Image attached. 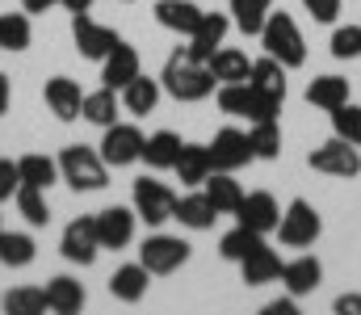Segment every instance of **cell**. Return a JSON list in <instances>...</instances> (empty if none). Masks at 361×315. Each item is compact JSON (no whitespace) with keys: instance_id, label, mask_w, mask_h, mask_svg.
Listing matches in <instances>:
<instances>
[{"instance_id":"cell-1","label":"cell","mask_w":361,"mask_h":315,"mask_svg":"<svg viewBox=\"0 0 361 315\" xmlns=\"http://www.w3.org/2000/svg\"><path fill=\"white\" fill-rule=\"evenodd\" d=\"M160 85H164V93L177 97V101H206V97L214 93L210 68H206L202 59H193L189 47H180V51L169 55V63H164V72H160Z\"/></svg>"},{"instance_id":"cell-2","label":"cell","mask_w":361,"mask_h":315,"mask_svg":"<svg viewBox=\"0 0 361 315\" xmlns=\"http://www.w3.org/2000/svg\"><path fill=\"white\" fill-rule=\"evenodd\" d=\"M257 38H261V47H265V55H273L286 72L307 63V42H302V34H298V25H294L290 13H269Z\"/></svg>"},{"instance_id":"cell-3","label":"cell","mask_w":361,"mask_h":315,"mask_svg":"<svg viewBox=\"0 0 361 315\" xmlns=\"http://www.w3.org/2000/svg\"><path fill=\"white\" fill-rule=\"evenodd\" d=\"M59 177L76 190V194H97L109 185V164L101 160V152H92L85 143H72L63 147L59 156Z\"/></svg>"},{"instance_id":"cell-4","label":"cell","mask_w":361,"mask_h":315,"mask_svg":"<svg viewBox=\"0 0 361 315\" xmlns=\"http://www.w3.org/2000/svg\"><path fill=\"white\" fill-rule=\"evenodd\" d=\"M319 231H324V218L307 198H294L281 214V223H277V235H281L286 248H311L319 240Z\"/></svg>"},{"instance_id":"cell-5","label":"cell","mask_w":361,"mask_h":315,"mask_svg":"<svg viewBox=\"0 0 361 315\" xmlns=\"http://www.w3.org/2000/svg\"><path fill=\"white\" fill-rule=\"evenodd\" d=\"M143 130L135 126V122H114V126H105V135H101V160L109 164V168H126V164H135V160H143Z\"/></svg>"},{"instance_id":"cell-6","label":"cell","mask_w":361,"mask_h":315,"mask_svg":"<svg viewBox=\"0 0 361 315\" xmlns=\"http://www.w3.org/2000/svg\"><path fill=\"white\" fill-rule=\"evenodd\" d=\"M189 252H193V248H189L180 235H147L143 248H139V265H143L152 278H156V273L164 278V273H177L180 265L189 261Z\"/></svg>"},{"instance_id":"cell-7","label":"cell","mask_w":361,"mask_h":315,"mask_svg":"<svg viewBox=\"0 0 361 315\" xmlns=\"http://www.w3.org/2000/svg\"><path fill=\"white\" fill-rule=\"evenodd\" d=\"M130 202H135V214H139L147 227H160V223H169V218H173V210H177V194H173L164 181L139 177V181H135Z\"/></svg>"},{"instance_id":"cell-8","label":"cell","mask_w":361,"mask_h":315,"mask_svg":"<svg viewBox=\"0 0 361 315\" xmlns=\"http://www.w3.org/2000/svg\"><path fill=\"white\" fill-rule=\"evenodd\" d=\"M59 252L63 261L72 265H92L97 252H101V240H97V214H80L63 227V240H59Z\"/></svg>"},{"instance_id":"cell-9","label":"cell","mask_w":361,"mask_h":315,"mask_svg":"<svg viewBox=\"0 0 361 315\" xmlns=\"http://www.w3.org/2000/svg\"><path fill=\"white\" fill-rule=\"evenodd\" d=\"M307 164H311L315 173H328V177H357L361 173V152L353 143H345V139H332V143L315 147V152L307 156Z\"/></svg>"},{"instance_id":"cell-10","label":"cell","mask_w":361,"mask_h":315,"mask_svg":"<svg viewBox=\"0 0 361 315\" xmlns=\"http://www.w3.org/2000/svg\"><path fill=\"white\" fill-rule=\"evenodd\" d=\"M72 38H76V51H80L85 59H105V55L122 42L109 25L92 21L89 13H72Z\"/></svg>"},{"instance_id":"cell-11","label":"cell","mask_w":361,"mask_h":315,"mask_svg":"<svg viewBox=\"0 0 361 315\" xmlns=\"http://www.w3.org/2000/svg\"><path fill=\"white\" fill-rule=\"evenodd\" d=\"M206 147H210V164H214L219 173H235V168L252 164L248 135H244V130H235V126H223V130L214 135V143H206Z\"/></svg>"},{"instance_id":"cell-12","label":"cell","mask_w":361,"mask_h":315,"mask_svg":"<svg viewBox=\"0 0 361 315\" xmlns=\"http://www.w3.org/2000/svg\"><path fill=\"white\" fill-rule=\"evenodd\" d=\"M135 223H139V214L130 206H105L97 210V240H101V248H126L130 240H135Z\"/></svg>"},{"instance_id":"cell-13","label":"cell","mask_w":361,"mask_h":315,"mask_svg":"<svg viewBox=\"0 0 361 315\" xmlns=\"http://www.w3.org/2000/svg\"><path fill=\"white\" fill-rule=\"evenodd\" d=\"M235 223H244V227L269 235V231H277V223H281V206H277V198L265 194V190L244 194V202H240V210H235Z\"/></svg>"},{"instance_id":"cell-14","label":"cell","mask_w":361,"mask_h":315,"mask_svg":"<svg viewBox=\"0 0 361 315\" xmlns=\"http://www.w3.org/2000/svg\"><path fill=\"white\" fill-rule=\"evenodd\" d=\"M42 101H47V109L59 122H76L80 118V105H85V93H80V85L72 76H51L47 89H42Z\"/></svg>"},{"instance_id":"cell-15","label":"cell","mask_w":361,"mask_h":315,"mask_svg":"<svg viewBox=\"0 0 361 315\" xmlns=\"http://www.w3.org/2000/svg\"><path fill=\"white\" fill-rule=\"evenodd\" d=\"M227 30H231V17H227V13H202L197 30L189 34V51H193V59L210 63V55H214V51L223 47Z\"/></svg>"},{"instance_id":"cell-16","label":"cell","mask_w":361,"mask_h":315,"mask_svg":"<svg viewBox=\"0 0 361 315\" xmlns=\"http://www.w3.org/2000/svg\"><path fill=\"white\" fill-rule=\"evenodd\" d=\"M139 72H143V68H139V51L126 47V42H118V47L101 59V80H105V89H126Z\"/></svg>"},{"instance_id":"cell-17","label":"cell","mask_w":361,"mask_h":315,"mask_svg":"<svg viewBox=\"0 0 361 315\" xmlns=\"http://www.w3.org/2000/svg\"><path fill=\"white\" fill-rule=\"evenodd\" d=\"M160 93H164V85L160 80H152V76H135L126 89H118V97H122V109L126 113H135V118H147L156 105H160Z\"/></svg>"},{"instance_id":"cell-18","label":"cell","mask_w":361,"mask_h":315,"mask_svg":"<svg viewBox=\"0 0 361 315\" xmlns=\"http://www.w3.org/2000/svg\"><path fill=\"white\" fill-rule=\"evenodd\" d=\"M206 68H210L214 85H240V80L252 76V59H248L244 51H235V47H219Z\"/></svg>"},{"instance_id":"cell-19","label":"cell","mask_w":361,"mask_h":315,"mask_svg":"<svg viewBox=\"0 0 361 315\" xmlns=\"http://www.w3.org/2000/svg\"><path fill=\"white\" fill-rule=\"evenodd\" d=\"M173 173L180 177V185H202L214 173L210 147L206 143H180V156H177V164H173Z\"/></svg>"},{"instance_id":"cell-20","label":"cell","mask_w":361,"mask_h":315,"mask_svg":"<svg viewBox=\"0 0 361 315\" xmlns=\"http://www.w3.org/2000/svg\"><path fill=\"white\" fill-rule=\"evenodd\" d=\"M281 282H286V295L302 299V295H311V290L324 282V265H319L315 257H298V261L281 265Z\"/></svg>"},{"instance_id":"cell-21","label":"cell","mask_w":361,"mask_h":315,"mask_svg":"<svg viewBox=\"0 0 361 315\" xmlns=\"http://www.w3.org/2000/svg\"><path fill=\"white\" fill-rule=\"evenodd\" d=\"M240 278H244V286H269V282H281V257L273 252L269 244L257 248L252 257L240 261Z\"/></svg>"},{"instance_id":"cell-22","label":"cell","mask_w":361,"mask_h":315,"mask_svg":"<svg viewBox=\"0 0 361 315\" xmlns=\"http://www.w3.org/2000/svg\"><path fill=\"white\" fill-rule=\"evenodd\" d=\"M147 278H152V273H147L139 261H135V265H118L114 278H109V295H114L118 303H139V299L147 295V286H152Z\"/></svg>"},{"instance_id":"cell-23","label":"cell","mask_w":361,"mask_h":315,"mask_svg":"<svg viewBox=\"0 0 361 315\" xmlns=\"http://www.w3.org/2000/svg\"><path fill=\"white\" fill-rule=\"evenodd\" d=\"M156 21H160L164 30L189 38V34L197 30V21H202V8H197L193 0H160V4H156Z\"/></svg>"},{"instance_id":"cell-24","label":"cell","mask_w":361,"mask_h":315,"mask_svg":"<svg viewBox=\"0 0 361 315\" xmlns=\"http://www.w3.org/2000/svg\"><path fill=\"white\" fill-rule=\"evenodd\" d=\"M47 307L55 315H76L85 307V286H80L76 278H68V273L51 278V282H47Z\"/></svg>"},{"instance_id":"cell-25","label":"cell","mask_w":361,"mask_h":315,"mask_svg":"<svg viewBox=\"0 0 361 315\" xmlns=\"http://www.w3.org/2000/svg\"><path fill=\"white\" fill-rule=\"evenodd\" d=\"M202 185H206L202 194L214 202V210H219V214H235V210H240V202H244V190H240V181H235L231 173H219V168H214Z\"/></svg>"},{"instance_id":"cell-26","label":"cell","mask_w":361,"mask_h":315,"mask_svg":"<svg viewBox=\"0 0 361 315\" xmlns=\"http://www.w3.org/2000/svg\"><path fill=\"white\" fill-rule=\"evenodd\" d=\"M173 218H177L180 227H189V231H210L214 218H219V210H214V202L206 194H189V198H177Z\"/></svg>"},{"instance_id":"cell-27","label":"cell","mask_w":361,"mask_h":315,"mask_svg":"<svg viewBox=\"0 0 361 315\" xmlns=\"http://www.w3.org/2000/svg\"><path fill=\"white\" fill-rule=\"evenodd\" d=\"M118 109H122V97H118V89H97V93H85V105H80V118H89L92 126H114L118 122Z\"/></svg>"},{"instance_id":"cell-28","label":"cell","mask_w":361,"mask_h":315,"mask_svg":"<svg viewBox=\"0 0 361 315\" xmlns=\"http://www.w3.org/2000/svg\"><path fill=\"white\" fill-rule=\"evenodd\" d=\"M177 156H180V135H173V130L147 135V143H143V164H147V168L164 173V168L177 164Z\"/></svg>"},{"instance_id":"cell-29","label":"cell","mask_w":361,"mask_h":315,"mask_svg":"<svg viewBox=\"0 0 361 315\" xmlns=\"http://www.w3.org/2000/svg\"><path fill=\"white\" fill-rule=\"evenodd\" d=\"M17 173H21V185H38V190H51L59 181V160L42 156V152H30L17 160Z\"/></svg>"},{"instance_id":"cell-30","label":"cell","mask_w":361,"mask_h":315,"mask_svg":"<svg viewBox=\"0 0 361 315\" xmlns=\"http://www.w3.org/2000/svg\"><path fill=\"white\" fill-rule=\"evenodd\" d=\"M257 248H265V235L261 231H252V227H244V223H235L223 240H219V252H223V261H244V257H252Z\"/></svg>"},{"instance_id":"cell-31","label":"cell","mask_w":361,"mask_h":315,"mask_svg":"<svg viewBox=\"0 0 361 315\" xmlns=\"http://www.w3.org/2000/svg\"><path fill=\"white\" fill-rule=\"evenodd\" d=\"M34 257H38L34 235H25V231H0V265H8V269H25Z\"/></svg>"},{"instance_id":"cell-32","label":"cell","mask_w":361,"mask_h":315,"mask_svg":"<svg viewBox=\"0 0 361 315\" xmlns=\"http://www.w3.org/2000/svg\"><path fill=\"white\" fill-rule=\"evenodd\" d=\"M307 101L332 113L336 105L349 101V80H345V76H315V80L307 85Z\"/></svg>"},{"instance_id":"cell-33","label":"cell","mask_w":361,"mask_h":315,"mask_svg":"<svg viewBox=\"0 0 361 315\" xmlns=\"http://www.w3.org/2000/svg\"><path fill=\"white\" fill-rule=\"evenodd\" d=\"M13 202H17V210H21V218H25L30 227H47V223H51V206H47V190H38V185H17Z\"/></svg>"},{"instance_id":"cell-34","label":"cell","mask_w":361,"mask_h":315,"mask_svg":"<svg viewBox=\"0 0 361 315\" xmlns=\"http://www.w3.org/2000/svg\"><path fill=\"white\" fill-rule=\"evenodd\" d=\"M248 147H252V160H277V156H281V126H277V118L252 122Z\"/></svg>"},{"instance_id":"cell-35","label":"cell","mask_w":361,"mask_h":315,"mask_svg":"<svg viewBox=\"0 0 361 315\" xmlns=\"http://www.w3.org/2000/svg\"><path fill=\"white\" fill-rule=\"evenodd\" d=\"M248 85L261 89V93H277V97H286V68H281L273 55L252 59V76H248Z\"/></svg>"},{"instance_id":"cell-36","label":"cell","mask_w":361,"mask_h":315,"mask_svg":"<svg viewBox=\"0 0 361 315\" xmlns=\"http://www.w3.org/2000/svg\"><path fill=\"white\" fill-rule=\"evenodd\" d=\"M273 13V0H231V21L252 38V34H261V25H265V17Z\"/></svg>"},{"instance_id":"cell-37","label":"cell","mask_w":361,"mask_h":315,"mask_svg":"<svg viewBox=\"0 0 361 315\" xmlns=\"http://www.w3.org/2000/svg\"><path fill=\"white\" fill-rule=\"evenodd\" d=\"M34 38L25 13H0V51H25Z\"/></svg>"},{"instance_id":"cell-38","label":"cell","mask_w":361,"mask_h":315,"mask_svg":"<svg viewBox=\"0 0 361 315\" xmlns=\"http://www.w3.org/2000/svg\"><path fill=\"white\" fill-rule=\"evenodd\" d=\"M0 307L8 315H38L47 311V286L38 290V286H17V290H8L4 299H0Z\"/></svg>"},{"instance_id":"cell-39","label":"cell","mask_w":361,"mask_h":315,"mask_svg":"<svg viewBox=\"0 0 361 315\" xmlns=\"http://www.w3.org/2000/svg\"><path fill=\"white\" fill-rule=\"evenodd\" d=\"M219 109L223 113H231V118H248L252 113V85L248 80H240V85H219Z\"/></svg>"},{"instance_id":"cell-40","label":"cell","mask_w":361,"mask_h":315,"mask_svg":"<svg viewBox=\"0 0 361 315\" xmlns=\"http://www.w3.org/2000/svg\"><path fill=\"white\" fill-rule=\"evenodd\" d=\"M332 130H336V139L361 147V105H353V101L336 105V109H332Z\"/></svg>"},{"instance_id":"cell-41","label":"cell","mask_w":361,"mask_h":315,"mask_svg":"<svg viewBox=\"0 0 361 315\" xmlns=\"http://www.w3.org/2000/svg\"><path fill=\"white\" fill-rule=\"evenodd\" d=\"M332 55L336 59H357L361 55V25H341L332 34Z\"/></svg>"},{"instance_id":"cell-42","label":"cell","mask_w":361,"mask_h":315,"mask_svg":"<svg viewBox=\"0 0 361 315\" xmlns=\"http://www.w3.org/2000/svg\"><path fill=\"white\" fill-rule=\"evenodd\" d=\"M17 185H21V173H17V160H8V156H0V202H13V194H17Z\"/></svg>"},{"instance_id":"cell-43","label":"cell","mask_w":361,"mask_h":315,"mask_svg":"<svg viewBox=\"0 0 361 315\" xmlns=\"http://www.w3.org/2000/svg\"><path fill=\"white\" fill-rule=\"evenodd\" d=\"M302 8L315 17V21H336V13H341V0H302Z\"/></svg>"},{"instance_id":"cell-44","label":"cell","mask_w":361,"mask_h":315,"mask_svg":"<svg viewBox=\"0 0 361 315\" xmlns=\"http://www.w3.org/2000/svg\"><path fill=\"white\" fill-rule=\"evenodd\" d=\"M332 311L336 315H361V295H341V299L332 303Z\"/></svg>"},{"instance_id":"cell-45","label":"cell","mask_w":361,"mask_h":315,"mask_svg":"<svg viewBox=\"0 0 361 315\" xmlns=\"http://www.w3.org/2000/svg\"><path fill=\"white\" fill-rule=\"evenodd\" d=\"M265 315H298L294 295H290V299H277V303H269V307H265Z\"/></svg>"},{"instance_id":"cell-46","label":"cell","mask_w":361,"mask_h":315,"mask_svg":"<svg viewBox=\"0 0 361 315\" xmlns=\"http://www.w3.org/2000/svg\"><path fill=\"white\" fill-rule=\"evenodd\" d=\"M8 101H13V85H8V76L0 72V113L8 109Z\"/></svg>"},{"instance_id":"cell-47","label":"cell","mask_w":361,"mask_h":315,"mask_svg":"<svg viewBox=\"0 0 361 315\" xmlns=\"http://www.w3.org/2000/svg\"><path fill=\"white\" fill-rule=\"evenodd\" d=\"M51 4H59V0H21V8H25V13H47Z\"/></svg>"},{"instance_id":"cell-48","label":"cell","mask_w":361,"mask_h":315,"mask_svg":"<svg viewBox=\"0 0 361 315\" xmlns=\"http://www.w3.org/2000/svg\"><path fill=\"white\" fill-rule=\"evenodd\" d=\"M59 4H63V8H72V13H89L97 0H59Z\"/></svg>"},{"instance_id":"cell-49","label":"cell","mask_w":361,"mask_h":315,"mask_svg":"<svg viewBox=\"0 0 361 315\" xmlns=\"http://www.w3.org/2000/svg\"><path fill=\"white\" fill-rule=\"evenodd\" d=\"M0 231H4V227H0Z\"/></svg>"}]
</instances>
